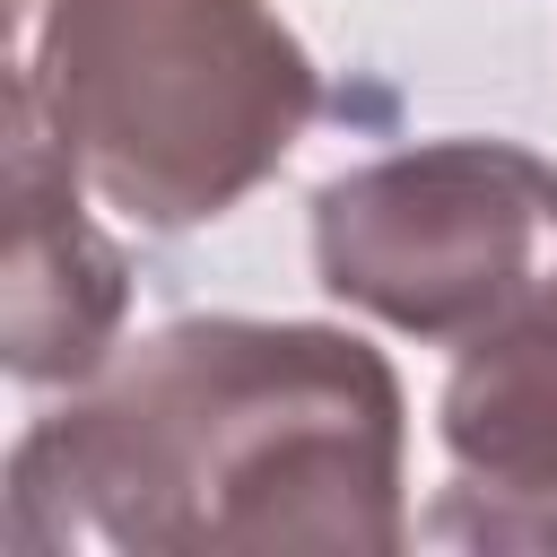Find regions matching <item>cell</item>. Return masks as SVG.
<instances>
[{"instance_id": "obj_4", "label": "cell", "mask_w": 557, "mask_h": 557, "mask_svg": "<svg viewBox=\"0 0 557 557\" xmlns=\"http://www.w3.org/2000/svg\"><path fill=\"white\" fill-rule=\"evenodd\" d=\"M87 183L35 104L9 87V270H0V366L26 392L87 383L122 348L131 261L87 218Z\"/></svg>"}, {"instance_id": "obj_5", "label": "cell", "mask_w": 557, "mask_h": 557, "mask_svg": "<svg viewBox=\"0 0 557 557\" xmlns=\"http://www.w3.org/2000/svg\"><path fill=\"white\" fill-rule=\"evenodd\" d=\"M435 444L453 479L418 513V540L557 557V322L470 339L435 392Z\"/></svg>"}, {"instance_id": "obj_3", "label": "cell", "mask_w": 557, "mask_h": 557, "mask_svg": "<svg viewBox=\"0 0 557 557\" xmlns=\"http://www.w3.org/2000/svg\"><path fill=\"white\" fill-rule=\"evenodd\" d=\"M313 278L426 348L557 322V157L522 139H418L313 191Z\"/></svg>"}, {"instance_id": "obj_2", "label": "cell", "mask_w": 557, "mask_h": 557, "mask_svg": "<svg viewBox=\"0 0 557 557\" xmlns=\"http://www.w3.org/2000/svg\"><path fill=\"white\" fill-rule=\"evenodd\" d=\"M9 87L139 235L252 200L322 113V70L270 0H44Z\"/></svg>"}, {"instance_id": "obj_1", "label": "cell", "mask_w": 557, "mask_h": 557, "mask_svg": "<svg viewBox=\"0 0 557 557\" xmlns=\"http://www.w3.org/2000/svg\"><path fill=\"white\" fill-rule=\"evenodd\" d=\"M409 400L339 322L183 313L113 348L9 453L17 557H278L409 540Z\"/></svg>"}]
</instances>
